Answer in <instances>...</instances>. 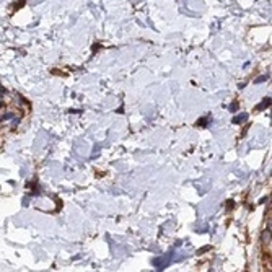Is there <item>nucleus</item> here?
<instances>
[{"label":"nucleus","mask_w":272,"mask_h":272,"mask_svg":"<svg viewBox=\"0 0 272 272\" xmlns=\"http://www.w3.org/2000/svg\"><path fill=\"white\" fill-rule=\"evenodd\" d=\"M171 262V254H166V256H163V257H155L153 259V266L156 267L158 270H163L166 266H168Z\"/></svg>","instance_id":"f257e3e1"},{"label":"nucleus","mask_w":272,"mask_h":272,"mask_svg":"<svg viewBox=\"0 0 272 272\" xmlns=\"http://www.w3.org/2000/svg\"><path fill=\"white\" fill-rule=\"evenodd\" d=\"M270 240H272V230H270V228H267V230H264L261 233V241L264 243V245H269Z\"/></svg>","instance_id":"f03ea898"},{"label":"nucleus","mask_w":272,"mask_h":272,"mask_svg":"<svg viewBox=\"0 0 272 272\" xmlns=\"http://www.w3.org/2000/svg\"><path fill=\"white\" fill-rule=\"evenodd\" d=\"M270 104H272V99H270V98H264V99H262V101L256 106V111H262V109L269 108Z\"/></svg>","instance_id":"7ed1b4c3"},{"label":"nucleus","mask_w":272,"mask_h":272,"mask_svg":"<svg viewBox=\"0 0 272 272\" xmlns=\"http://www.w3.org/2000/svg\"><path fill=\"white\" fill-rule=\"evenodd\" d=\"M246 119H248V113H243V114H240V116L233 117V124H241V122H245Z\"/></svg>","instance_id":"20e7f679"},{"label":"nucleus","mask_w":272,"mask_h":272,"mask_svg":"<svg viewBox=\"0 0 272 272\" xmlns=\"http://www.w3.org/2000/svg\"><path fill=\"white\" fill-rule=\"evenodd\" d=\"M209 122V117H202V119H199L197 121V127L200 126V127H206V124Z\"/></svg>","instance_id":"39448f33"},{"label":"nucleus","mask_w":272,"mask_h":272,"mask_svg":"<svg viewBox=\"0 0 272 272\" xmlns=\"http://www.w3.org/2000/svg\"><path fill=\"white\" fill-rule=\"evenodd\" d=\"M267 78H269L267 75H261V77H257V78L254 80V83H256V85H257V83H262V82H266Z\"/></svg>","instance_id":"423d86ee"},{"label":"nucleus","mask_w":272,"mask_h":272,"mask_svg":"<svg viewBox=\"0 0 272 272\" xmlns=\"http://www.w3.org/2000/svg\"><path fill=\"white\" fill-rule=\"evenodd\" d=\"M236 108H238V103H236V101L230 104V111H236Z\"/></svg>","instance_id":"0eeeda50"},{"label":"nucleus","mask_w":272,"mask_h":272,"mask_svg":"<svg viewBox=\"0 0 272 272\" xmlns=\"http://www.w3.org/2000/svg\"><path fill=\"white\" fill-rule=\"evenodd\" d=\"M210 249V246H206V248H202L200 251H197V254H202V252H206V251H209Z\"/></svg>","instance_id":"6e6552de"},{"label":"nucleus","mask_w":272,"mask_h":272,"mask_svg":"<svg viewBox=\"0 0 272 272\" xmlns=\"http://www.w3.org/2000/svg\"><path fill=\"white\" fill-rule=\"evenodd\" d=\"M227 204H228V209H231V207H233V200H228Z\"/></svg>","instance_id":"1a4fd4ad"}]
</instances>
